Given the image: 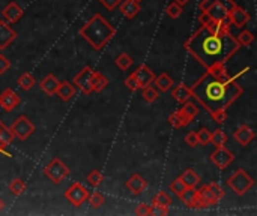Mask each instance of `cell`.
Instances as JSON below:
<instances>
[{
	"instance_id": "2",
	"label": "cell",
	"mask_w": 257,
	"mask_h": 216,
	"mask_svg": "<svg viewBox=\"0 0 257 216\" xmlns=\"http://www.w3.org/2000/svg\"><path fill=\"white\" fill-rule=\"evenodd\" d=\"M185 48L206 69L226 62L239 51L241 45L230 32L214 33L206 26H202L183 42Z\"/></svg>"
},
{
	"instance_id": "15",
	"label": "cell",
	"mask_w": 257,
	"mask_h": 216,
	"mask_svg": "<svg viewBox=\"0 0 257 216\" xmlns=\"http://www.w3.org/2000/svg\"><path fill=\"white\" fill-rule=\"evenodd\" d=\"M176 113L179 114L180 120H182V125L183 126H187L191 123V120L199 114V110H197V107L193 104V102H183L182 107L179 108V110H176Z\"/></svg>"
},
{
	"instance_id": "19",
	"label": "cell",
	"mask_w": 257,
	"mask_h": 216,
	"mask_svg": "<svg viewBox=\"0 0 257 216\" xmlns=\"http://www.w3.org/2000/svg\"><path fill=\"white\" fill-rule=\"evenodd\" d=\"M127 189L131 191L132 194L135 195H140L146 188H148V182L140 176V174H132L128 180H127V183H125Z\"/></svg>"
},
{
	"instance_id": "45",
	"label": "cell",
	"mask_w": 257,
	"mask_h": 216,
	"mask_svg": "<svg viewBox=\"0 0 257 216\" xmlns=\"http://www.w3.org/2000/svg\"><path fill=\"white\" fill-rule=\"evenodd\" d=\"M169 123H170V126L174 128V129H179V128L183 126V125H182V120H180V117H179V114H177L176 111L171 113V114L169 116Z\"/></svg>"
},
{
	"instance_id": "48",
	"label": "cell",
	"mask_w": 257,
	"mask_h": 216,
	"mask_svg": "<svg viewBox=\"0 0 257 216\" xmlns=\"http://www.w3.org/2000/svg\"><path fill=\"white\" fill-rule=\"evenodd\" d=\"M9 68H11V62H9V59L5 57L3 54H0V75H3Z\"/></svg>"
},
{
	"instance_id": "46",
	"label": "cell",
	"mask_w": 257,
	"mask_h": 216,
	"mask_svg": "<svg viewBox=\"0 0 257 216\" xmlns=\"http://www.w3.org/2000/svg\"><path fill=\"white\" fill-rule=\"evenodd\" d=\"M151 206H152V215H169V207L158 204L155 201H152Z\"/></svg>"
},
{
	"instance_id": "43",
	"label": "cell",
	"mask_w": 257,
	"mask_h": 216,
	"mask_svg": "<svg viewBox=\"0 0 257 216\" xmlns=\"http://www.w3.org/2000/svg\"><path fill=\"white\" fill-rule=\"evenodd\" d=\"M124 84L129 89V90H137V89H140V84H138V81H137V78H135V75L134 74H131L129 77H127L125 78V81H124Z\"/></svg>"
},
{
	"instance_id": "20",
	"label": "cell",
	"mask_w": 257,
	"mask_h": 216,
	"mask_svg": "<svg viewBox=\"0 0 257 216\" xmlns=\"http://www.w3.org/2000/svg\"><path fill=\"white\" fill-rule=\"evenodd\" d=\"M254 131L248 126V125H241L236 131H235V134H233V138L241 144V146H248V144L254 140Z\"/></svg>"
},
{
	"instance_id": "52",
	"label": "cell",
	"mask_w": 257,
	"mask_h": 216,
	"mask_svg": "<svg viewBox=\"0 0 257 216\" xmlns=\"http://www.w3.org/2000/svg\"><path fill=\"white\" fill-rule=\"evenodd\" d=\"M134 2H137V3H140V2H143V0H134Z\"/></svg>"
},
{
	"instance_id": "18",
	"label": "cell",
	"mask_w": 257,
	"mask_h": 216,
	"mask_svg": "<svg viewBox=\"0 0 257 216\" xmlns=\"http://www.w3.org/2000/svg\"><path fill=\"white\" fill-rule=\"evenodd\" d=\"M119 11L127 20H132L140 14L141 8H140V3L134 2V0H122L119 3Z\"/></svg>"
},
{
	"instance_id": "30",
	"label": "cell",
	"mask_w": 257,
	"mask_h": 216,
	"mask_svg": "<svg viewBox=\"0 0 257 216\" xmlns=\"http://www.w3.org/2000/svg\"><path fill=\"white\" fill-rule=\"evenodd\" d=\"M158 96H160V92L157 90V87H154V86H146V87H143V90H141V98L146 101V102H149V104H152V102H155L157 99H158Z\"/></svg>"
},
{
	"instance_id": "3",
	"label": "cell",
	"mask_w": 257,
	"mask_h": 216,
	"mask_svg": "<svg viewBox=\"0 0 257 216\" xmlns=\"http://www.w3.org/2000/svg\"><path fill=\"white\" fill-rule=\"evenodd\" d=\"M116 35V29L101 14H95L80 29V36L96 51L102 50Z\"/></svg>"
},
{
	"instance_id": "40",
	"label": "cell",
	"mask_w": 257,
	"mask_h": 216,
	"mask_svg": "<svg viewBox=\"0 0 257 216\" xmlns=\"http://www.w3.org/2000/svg\"><path fill=\"white\" fill-rule=\"evenodd\" d=\"M152 201H155V203H158V204H163V206H166V207H170V206H171V198H170L169 194L164 192V191L157 192V195L154 197Z\"/></svg>"
},
{
	"instance_id": "27",
	"label": "cell",
	"mask_w": 257,
	"mask_h": 216,
	"mask_svg": "<svg viewBox=\"0 0 257 216\" xmlns=\"http://www.w3.org/2000/svg\"><path fill=\"white\" fill-rule=\"evenodd\" d=\"M180 201L185 204L190 209H194L196 204V198H197V189L196 188H187L180 195H179Z\"/></svg>"
},
{
	"instance_id": "49",
	"label": "cell",
	"mask_w": 257,
	"mask_h": 216,
	"mask_svg": "<svg viewBox=\"0 0 257 216\" xmlns=\"http://www.w3.org/2000/svg\"><path fill=\"white\" fill-rule=\"evenodd\" d=\"M0 155H5V156H8V158H11L12 155L6 150V146H3L2 143H0Z\"/></svg>"
},
{
	"instance_id": "28",
	"label": "cell",
	"mask_w": 257,
	"mask_h": 216,
	"mask_svg": "<svg viewBox=\"0 0 257 216\" xmlns=\"http://www.w3.org/2000/svg\"><path fill=\"white\" fill-rule=\"evenodd\" d=\"M17 83H18V86H20L21 90L29 92V90L36 84V80H35V77H33L32 74H29V72H23Z\"/></svg>"
},
{
	"instance_id": "8",
	"label": "cell",
	"mask_w": 257,
	"mask_h": 216,
	"mask_svg": "<svg viewBox=\"0 0 257 216\" xmlns=\"http://www.w3.org/2000/svg\"><path fill=\"white\" fill-rule=\"evenodd\" d=\"M89 197V191L79 182L72 183L66 191H65V198L76 207H80Z\"/></svg>"
},
{
	"instance_id": "29",
	"label": "cell",
	"mask_w": 257,
	"mask_h": 216,
	"mask_svg": "<svg viewBox=\"0 0 257 216\" xmlns=\"http://www.w3.org/2000/svg\"><path fill=\"white\" fill-rule=\"evenodd\" d=\"M211 143L214 144L215 147H221V146H226L227 143V134L223 131V129H215L212 134H211Z\"/></svg>"
},
{
	"instance_id": "26",
	"label": "cell",
	"mask_w": 257,
	"mask_h": 216,
	"mask_svg": "<svg viewBox=\"0 0 257 216\" xmlns=\"http://www.w3.org/2000/svg\"><path fill=\"white\" fill-rule=\"evenodd\" d=\"M108 86V78L99 71L92 72V92H101Z\"/></svg>"
},
{
	"instance_id": "17",
	"label": "cell",
	"mask_w": 257,
	"mask_h": 216,
	"mask_svg": "<svg viewBox=\"0 0 257 216\" xmlns=\"http://www.w3.org/2000/svg\"><path fill=\"white\" fill-rule=\"evenodd\" d=\"M132 74L135 75V78H137V81H138V84H140V89H143V87H146V86L152 84V83H154V78H155L154 71L149 69L146 65H140V66L132 72Z\"/></svg>"
},
{
	"instance_id": "35",
	"label": "cell",
	"mask_w": 257,
	"mask_h": 216,
	"mask_svg": "<svg viewBox=\"0 0 257 216\" xmlns=\"http://www.w3.org/2000/svg\"><path fill=\"white\" fill-rule=\"evenodd\" d=\"M89 194H90V192H89ZM87 200H89V204H90L93 209H99L101 206H104V201H105L104 195H102L101 192H98V191L92 192V194L87 197Z\"/></svg>"
},
{
	"instance_id": "51",
	"label": "cell",
	"mask_w": 257,
	"mask_h": 216,
	"mask_svg": "<svg viewBox=\"0 0 257 216\" xmlns=\"http://www.w3.org/2000/svg\"><path fill=\"white\" fill-rule=\"evenodd\" d=\"M5 207V203H3V200L2 198H0V212H2V209Z\"/></svg>"
},
{
	"instance_id": "24",
	"label": "cell",
	"mask_w": 257,
	"mask_h": 216,
	"mask_svg": "<svg viewBox=\"0 0 257 216\" xmlns=\"http://www.w3.org/2000/svg\"><path fill=\"white\" fill-rule=\"evenodd\" d=\"M171 96H173L179 104L187 102L190 98H193V95H191V87H188V86H185V84H177V86L173 89Z\"/></svg>"
},
{
	"instance_id": "4",
	"label": "cell",
	"mask_w": 257,
	"mask_h": 216,
	"mask_svg": "<svg viewBox=\"0 0 257 216\" xmlns=\"http://www.w3.org/2000/svg\"><path fill=\"white\" fill-rule=\"evenodd\" d=\"M235 5L233 0H202L200 11L209 21H227L229 9ZM229 23V21H227Z\"/></svg>"
},
{
	"instance_id": "10",
	"label": "cell",
	"mask_w": 257,
	"mask_h": 216,
	"mask_svg": "<svg viewBox=\"0 0 257 216\" xmlns=\"http://www.w3.org/2000/svg\"><path fill=\"white\" fill-rule=\"evenodd\" d=\"M211 161H212L219 170H224V168H227V167L235 161V155H233L226 146L215 147V150L211 153Z\"/></svg>"
},
{
	"instance_id": "36",
	"label": "cell",
	"mask_w": 257,
	"mask_h": 216,
	"mask_svg": "<svg viewBox=\"0 0 257 216\" xmlns=\"http://www.w3.org/2000/svg\"><path fill=\"white\" fill-rule=\"evenodd\" d=\"M9 191L14 195H21L26 191V183L23 182L21 179H14L12 182L9 183Z\"/></svg>"
},
{
	"instance_id": "16",
	"label": "cell",
	"mask_w": 257,
	"mask_h": 216,
	"mask_svg": "<svg viewBox=\"0 0 257 216\" xmlns=\"http://www.w3.org/2000/svg\"><path fill=\"white\" fill-rule=\"evenodd\" d=\"M2 15H3V20H5V21H8L9 24H12V23H17V21H20V20L23 18L24 11H23V8H21L17 2H9V3L3 8Z\"/></svg>"
},
{
	"instance_id": "22",
	"label": "cell",
	"mask_w": 257,
	"mask_h": 216,
	"mask_svg": "<svg viewBox=\"0 0 257 216\" xmlns=\"http://www.w3.org/2000/svg\"><path fill=\"white\" fill-rule=\"evenodd\" d=\"M59 83H60V81H59L53 74H48L47 77H44V78L41 80L40 89H41L44 93H47L48 96H53V95H56V89H57Z\"/></svg>"
},
{
	"instance_id": "47",
	"label": "cell",
	"mask_w": 257,
	"mask_h": 216,
	"mask_svg": "<svg viewBox=\"0 0 257 216\" xmlns=\"http://www.w3.org/2000/svg\"><path fill=\"white\" fill-rule=\"evenodd\" d=\"M101 2V5L105 8V9H108V11H115L118 6H119V3L122 2V0H99Z\"/></svg>"
},
{
	"instance_id": "12",
	"label": "cell",
	"mask_w": 257,
	"mask_h": 216,
	"mask_svg": "<svg viewBox=\"0 0 257 216\" xmlns=\"http://www.w3.org/2000/svg\"><path fill=\"white\" fill-rule=\"evenodd\" d=\"M218 203L216 197L212 194L209 185H203L200 189H197V198H196V204L194 209H206V207H212Z\"/></svg>"
},
{
	"instance_id": "39",
	"label": "cell",
	"mask_w": 257,
	"mask_h": 216,
	"mask_svg": "<svg viewBox=\"0 0 257 216\" xmlns=\"http://www.w3.org/2000/svg\"><path fill=\"white\" fill-rule=\"evenodd\" d=\"M166 14H167L171 20H176V18H179L180 14H182V6L177 5L176 2H171V3L166 8Z\"/></svg>"
},
{
	"instance_id": "7",
	"label": "cell",
	"mask_w": 257,
	"mask_h": 216,
	"mask_svg": "<svg viewBox=\"0 0 257 216\" xmlns=\"http://www.w3.org/2000/svg\"><path fill=\"white\" fill-rule=\"evenodd\" d=\"M9 129H11L14 138H18L20 141H26L29 137L33 135V132H35L36 128H35L33 122L27 116L21 114L20 117H17L12 122V125L9 126Z\"/></svg>"
},
{
	"instance_id": "41",
	"label": "cell",
	"mask_w": 257,
	"mask_h": 216,
	"mask_svg": "<svg viewBox=\"0 0 257 216\" xmlns=\"http://www.w3.org/2000/svg\"><path fill=\"white\" fill-rule=\"evenodd\" d=\"M134 213H135L137 216H149V215H152V206H151V204L140 203V204L135 207Z\"/></svg>"
},
{
	"instance_id": "31",
	"label": "cell",
	"mask_w": 257,
	"mask_h": 216,
	"mask_svg": "<svg viewBox=\"0 0 257 216\" xmlns=\"http://www.w3.org/2000/svg\"><path fill=\"white\" fill-rule=\"evenodd\" d=\"M115 63L118 65L119 69H122V71H128V69L134 65V60H132V57H131L128 53H121V54L116 57Z\"/></svg>"
},
{
	"instance_id": "25",
	"label": "cell",
	"mask_w": 257,
	"mask_h": 216,
	"mask_svg": "<svg viewBox=\"0 0 257 216\" xmlns=\"http://www.w3.org/2000/svg\"><path fill=\"white\" fill-rule=\"evenodd\" d=\"M179 177H180L182 182L185 183L187 188H196V186L200 183V176H199L193 168L185 170V171H183Z\"/></svg>"
},
{
	"instance_id": "5",
	"label": "cell",
	"mask_w": 257,
	"mask_h": 216,
	"mask_svg": "<svg viewBox=\"0 0 257 216\" xmlns=\"http://www.w3.org/2000/svg\"><path fill=\"white\" fill-rule=\"evenodd\" d=\"M226 183L236 195L241 197V195H244L245 192H248L254 186V180L245 170L239 168L227 179Z\"/></svg>"
},
{
	"instance_id": "42",
	"label": "cell",
	"mask_w": 257,
	"mask_h": 216,
	"mask_svg": "<svg viewBox=\"0 0 257 216\" xmlns=\"http://www.w3.org/2000/svg\"><path fill=\"white\" fill-rule=\"evenodd\" d=\"M209 188H211V191H212V194L216 197V200L219 201L221 198H224V195H226V192H224V189L219 186L218 183H215V182H212V183H209Z\"/></svg>"
},
{
	"instance_id": "1",
	"label": "cell",
	"mask_w": 257,
	"mask_h": 216,
	"mask_svg": "<svg viewBox=\"0 0 257 216\" xmlns=\"http://www.w3.org/2000/svg\"><path fill=\"white\" fill-rule=\"evenodd\" d=\"M244 89L229 74L226 65L208 68L205 74L191 86V95L211 114L216 125L226 122L229 107L238 101Z\"/></svg>"
},
{
	"instance_id": "34",
	"label": "cell",
	"mask_w": 257,
	"mask_h": 216,
	"mask_svg": "<svg viewBox=\"0 0 257 216\" xmlns=\"http://www.w3.org/2000/svg\"><path fill=\"white\" fill-rule=\"evenodd\" d=\"M12 140H14V135H12L11 129L0 122V143H2L3 146H8V144L12 143Z\"/></svg>"
},
{
	"instance_id": "6",
	"label": "cell",
	"mask_w": 257,
	"mask_h": 216,
	"mask_svg": "<svg viewBox=\"0 0 257 216\" xmlns=\"http://www.w3.org/2000/svg\"><path fill=\"white\" fill-rule=\"evenodd\" d=\"M44 174L51 180L53 183L59 185L69 176V167L66 164H63L59 158H53L44 167Z\"/></svg>"
},
{
	"instance_id": "11",
	"label": "cell",
	"mask_w": 257,
	"mask_h": 216,
	"mask_svg": "<svg viewBox=\"0 0 257 216\" xmlns=\"http://www.w3.org/2000/svg\"><path fill=\"white\" fill-rule=\"evenodd\" d=\"M227 21H229L230 26H235V27L241 29V27L247 26V23L250 21V14H248L244 8H241L239 5L235 3V5L229 9Z\"/></svg>"
},
{
	"instance_id": "32",
	"label": "cell",
	"mask_w": 257,
	"mask_h": 216,
	"mask_svg": "<svg viewBox=\"0 0 257 216\" xmlns=\"http://www.w3.org/2000/svg\"><path fill=\"white\" fill-rule=\"evenodd\" d=\"M235 38H236V41L239 42L241 47H248L254 41V35L250 30H242V32H239L238 36H235Z\"/></svg>"
},
{
	"instance_id": "21",
	"label": "cell",
	"mask_w": 257,
	"mask_h": 216,
	"mask_svg": "<svg viewBox=\"0 0 257 216\" xmlns=\"http://www.w3.org/2000/svg\"><path fill=\"white\" fill-rule=\"evenodd\" d=\"M56 95H57L63 102H68V101H71L72 98H74V95H76V87H74V84L69 83V81H62V83H59V86H57V89H56Z\"/></svg>"
},
{
	"instance_id": "14",
	"label": "cell",
	"mask_w": 257,
	"mask_h": 216,
	"mask_svg": "<svg viewBox=\"0 0 257 216\" xmlns=\"http://www.w3.org/2000/svg\"><path fill=\"white\" fill-rule=\"evenodd\" d=\"M17 38V32L9 26L8 21L0 20V50L8 48Z\"/></svg>"
},
{
	"instance_id": "13",
	"label": "cell",
	"mask_w": 257,
	"mask_h": 216,
	"mask_svg": "<svg viewBox=\"0 0 257 216\" xmlns=\"http://www.w3.org/2000/svg\"><path fill=\"white\" fill-rule=\"evenodd\" d=\"M21 102L20 95L12 90V89H6L0 93V108L5 111H12L14 108H17Z\"/></svg>"
},
{
	"instance_id": "9",
	"label": "cell",
	"mask_w": 257,
	"mask_h": 216,
	"mask_svg": "<svg viewBox=\"0 0 257 216\" xmlns=\"http://www.w3.org/2000/svg\"><path fill=\"white\" fill-rule=\"evenodd\" d=\"M92 72L93 69L90 66H85L79 74L72 78V84H74L79 90H82L85 95L92 93Z\"/></svg>"
},
{
	"instance_id": "44",
	"label": "cell",
	"mask_w": 257,
	"mask_h": 216,
	"mask_svg": "<svg viewBox=\"0 0 257 216\" xmlns=\"http://www.w3.org/2000/svg\"><path fill=\"white\" fill-rule=\"evenodd\" d=\"M185 143L188 144L190 147H197V144H199V141H197V132L196 131H190L185 135Z\"/></svg>"
},
{
	"instance_id": "37",
	"label": "cell",
	"mask_w": 257,
	"mask_h": 216,
	"mask_svg": "<svg viewBox=\"0 0 257 216\" xmlns=\"http://www.w3.org/2000/svg\"><path fill=\"white\" fill-rule=\"evenodd\" d=\"M211 131L208 128H200L197 131V141L200 146H208V144L211 143Z\"/></svg>"
},
{
	"instance_id": "38",
	"label": "cell",
	"mask_w": 257,
	"mask_h": 216,
	"mask_svg": "<svg viewBox=\"0 0 257 216\" xmlns=\"http://www.w3.org/2000/svg\"><path fill=\"white\" fill-rule=\"evenodd\" d=\"M169 189L173 192V194H176L177 197L183 192V191H185L187 189V186H185V183H183L182 182V180H180V177H176L174 180H173V182L170 183V186H169Z\"/></svg>"
},
{
	"instance_id": "23",
	"label": "cell",
	"mask_w": 257,
	"mask_h": 216,
	"mask_svg": "<svg viewBox=\"0 0 257 216\" xmlns=\"http://www.w3.org/2000/svg\"><path fill=\"white\" fill-rule=\"evenodd\" d=\"M154 83H155V86H157V90H158V92H161V93L169 92V90H170V89L174 86L173 78H171V77L167 74V72H163V74H160L158 77L155 75Z\"/></svg>"
},
{
	"instance_id": "50",
	"label": "cell",
	"mask_w": 257,
	"mask_h": 216,
	"mask_svg": "<svg viewBox=\"0 0 257 216\" xmlns=\"http://www.w3.org/2000/svg\"><path fill=\"white\" fill-rule=\"evenodd\" d=\"M173 2H176L177 5H180V6L183 8V6H185V5H188V3L191 2V0H173Z\"/></svg>"
},
{
	"instance_id": "33",
	"label": "cell",
	"mask_w": 257,
	"mask_h": 216,
	"mask_svg": "<svg viewBox=\"0 0 257 216\" xmlns=\"http://www.w3.org/2000/svg\"><path fill=\"white\" fill-rule=\"evenodd\" d=\"M86 180L89 182L90 186L98 188V186L104 182V176L101 174V171H98V170H92V171L86 176Z\"/></svg>"
}]
</instances>
